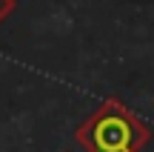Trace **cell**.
Returning a JSON list of instances; mask_svg holds the SVG:
<instances>
[{"instance_id":"cell-1","label":"cell","mask_w":154,"mask_h":152,"mask_svg":"<svg viewBox=\"0 0 154 152\" xmlns=\"http://www.w3.org/2000/svg\"><path fill=\"white\" fill-rule=\"evenodd\" d=\"M94 141H97V147L103 152H123L128 147V141H131V132H128V126L123 124V121H103V124L97 126V132H94Z\"/></svg>"}]
</instances>
